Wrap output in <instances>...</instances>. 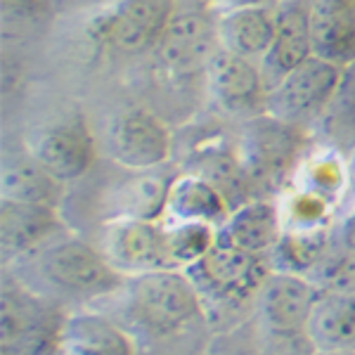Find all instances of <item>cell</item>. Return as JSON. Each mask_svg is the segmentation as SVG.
<instances>
[{
  "label": "cell",
  "instance_id": "7a4b0ae2",
  "mask_svg": "<svg viewBox=\"0 0 355 355\" xmlns=\"http://www.w3.org/2000/svg\"><path fill=\"white\" fill-rule=\"evenodd\" d=\"M8 268H12V272L8 270L10 275L69 311L97 306L116 294L125 282V275L107 261L97 244L71 230L57 234Z\"/></svg>",
  "mask_w": 355,
  "mask_h": 355
},
{
  "label": "cell",
  "instance_id": "2e32d148",
  "mask_svg": "<svg viewBox=\"0 0 355 355\" xmlns=\"http://www.w3.org/2000/svg\"><path fill=\"white\" fill-rule=\"evenodd\" d=\"M277 24V3L220 5L216 10V33L223 50L261 62L268 53Z\"/></svg>",
  "mask_w": 355,
  "mask_h": 355
},
{
  "label": "cell",
  "instance_id": "9a60e30c",
  "mask_svg": "<svg viewBox=\"0 0 355 355\" xmlns=\"http://www.w3.org/2000/svg\"><path fill=\"white\" fill-rule=\"evenodd\" d=\"M308 57H313L311 0H279L272 43L259 62L268 88Z\"/></svg>",
  "mask_w": 355,
  "mask_h": 355
},
{
  "label": "cell",
  "instance_id": "ffe728a7",
  "mask_svg": "<svg viewBox=\"0 0 355 355\" xmlns=\"http://www.w3.org/2000/svg\"><path fill=\"white\" fill-rule=\"evenodd\" d=\"M232 206L211 180L199 173H182L171 180L164 220L168 223H209L220 227Z\"/></svg>",
  "mask_w": 355,
  "mask_h": 355
},
{
  "label": "cell",
  "instance_id": "44dd1931",
  "mask_svg": "<svg viewBox=\"0 0 355 355\" xmlns=\"http://www.w3.org/2000/svg\"><path fill=\"white\" fill-rule=\"evenodd\" d=\"M306 339L320 355L355 351V291H322Z\"/></svg>",
  "mask_w": 355,
  "mask_h": 355
},
{
  "label": "cell",
  "instance_id": "7402d4cb",
  "mask_svg": "<svg viewBox=\"0 0 355 355\" xmlns=\"http://www.w3.org/2000/svg\"><path fill=\"white\" fill-rule=\"evenodd\" d=\"M0 199L31 204L60 206L67 199V185L50 175L26 147L19 152H5L3 171H0Z\"/></svg>",
  "mask_w": 355,
  "mask_h": 355
},
{
  "label": "cell",
  "instance_id": "3957f363",
  "mask_svg": "<svg viewBox=\"0 0 355 355\" xmlns=\"http://www.w3.org/2000/svg\"><path fill=\"white\" fill-rule=\"evenodd\" d=\"M69 308L5 272L0 289V355H60Z\"/></svg>",
  "mask_w": 355,
  "mask_h": 355
},
{
  "label": "cell",
  "instance_id": "f1b7e54d",
  "mask_svg": "<svg viewBox=\"0 0 355 355\" xmlns=\"http://www.w3.org/2000/svg\"><path fill=\"white\" fill-rule=\"evenodd\" d=\"M334 242L355 254V209L339 220L334 230Z\"/></svg>",
  "mask_w": 355,
  "mask_h": 355
},
{
  "label": "cell",
  "instance_id": "4fadbf2b",
  "mask_svg": "<svg viewBox=\"0 0 355 355\" xmlns=\"http://www.w3.org/2000/svg\"><path fill=\"white\" fill-rule=\"evenodd\" d=\"M206 90L223 112L254 114L266 112L268 83L261 64L218 48L204 69Z\"/></svg>",
  "mask_w": 355,
  "mask_h": 355
},
{
  "label": "cell",
  "instance_id": "5bb4252c",
  "mask_svg": "<svg viewBox=\"0 0 355 355\" xmlns=\"http://www.w3.org/2000/svg\"><path fill=\"white\" fill-rule=\"evenodd\" d=\"M69 230L60 206L0 199V246L5 268Z\"/></svg>",
  "mask_w": 355,
  "mask_h": 355
},
{
  "label": "cell",
  "instance_id": "8992f818",
  "mask_svg": "<svg viewBox=\"0 0 355 355\" xmlns=\"http://www.w3.org/2000/svg\"><path fill=\"white\" fill-rule=\"evenodd\" d=\"M173 8L171 0H110L90 17L88 36L116 55L152 53Z\"/></svg>",
  "mask_w": 355,
  "mask_h": 355
},
{
  "label": "cell",
  "instance_id": "83f0119b",
  "mask_svg": "<svg viewBox=\"0 0 355 355\" xmlns=\"http://www.w3.org/2000/svg\"><path fill=\"white\" fill-rule=\"evenodd\" d=\"M55 0H3L5 21H36L48 12Z\"/></svg>",
  "mask_w": 355,
  "mask_h": 355
},
{
  "label": "cell",
  "instance_id": "1f68e13d",
  "mask_svg": "<svg viewBox=\"0 0 355 355\" xmlns=\"http://www.w3.org/2000/svg\"><path fill=\"white\" fill-rule=\"evenodd\" d=\"M67 3H73V5H97V8H100V5H107L110 0H67Z\"/></svg>",
  "mask_w": 355,
  "mask_h": 355
},
{
  "label": "cell",
  "instance_id": "cb8c5ba5",
  "mask_svg": "<svg viewBox=\"0 0 355 355\" xmlns=\"http://www.w3.org/2000/svg\"><path fill=\"white\" fill-rule=\"evenodd\" d=\"M171 261L178 270L197 263L218 239V227L209 223H168L166 220Z\"/></svg>",
  "mask_w": 355,
  "mask_h": 355
},
{
  "label": "cell",
  "instance_id": "30bf717a",
  "mask_svg": "<svg viewBox=\"0 0 355 355\" xmlns=\"http://www.w3.org/2000/svg\"><path fill=\"white\" fill-rule=\"evenodd\" d=\"M95 244L125 277L175 268L171 261L164 218H121L105 223L97 227Z\"/></svg>",
  "mask_w": 355,
  "mask_h": 355
},
{
  "label": "cell",
  "instance_id": "603a6c76",
  "mask_svg": "<svg viewBox=\"0 0 355 355\" xmlns=\"http://www.w3.org/2000/svg\"><path fill=\"white\" fill-rule=\"evenodd\" d=\"M334 244V232L327 227H284L279 242L275 244L268 261L272 270L311 275L322 256Z\"/></svg>",
  "mask_w": 355,
  "mask_h": 355
},
{
  "label": "cell",
  "instance_id": "e0dca14e",
  "mask_svg": "<svg viewBox=\"0 0 355 355\" xmlns=\"http://www.w3.org/2000/svg\"><path fill=\"white\" fill-rule=\"evenodd\" d=\"M60 355H137L135 343L100 308L69 311Z\"/></svg>",
  "mask_w": 355,
  "mask_h": 355
},
{
  "label": "cell",
  "instance_id": "4316f807",
  "mask_svg": "<svg viewBox=\"0 0 355 355\" xmlns=\"http://www.w3.org/2000/svg\"><path fill=\"white\" fill-rule=\"evenodd\" d=\"M320 121H324L329 135L334 140L351 137V150H353L355 147V76L351 67L343 69L339 90H336L334 100H331V105L327 107V112H324V116Z\"/></svg>",
  "mask_w": 355,
  "mask_h": 355
},
{
  "label": "cell",
  "instance_id": "ba28073f",
  "mask_svg": "<svg viewBox=\"0 0 355 355\" xmlns=\"http://www.w3.org/2000/svg\"><path fill=\"white\" fill-rule=\"evenodd\" d=\"M218 48L216 12L199 5H175L152 55L166 73L190 76L204 71Z\"/></svg>",
  "mask_w": 355,
  "mask_h": 355
},
{
  "label": "cell",
  "instance_id": "9c48e42d",
  "mask_svg": "<svg viewBox=\"0 0 355 355\" xmlns=\"http://www.w3.org/2000/svg\"><path fill=\"white\" fill-rule=\"evenodd\" d=\"M100 150L107 162L133 171H154L171 159V130L157 114L128 107L107 123Z\"/></svg>",
  "mask_w": 355,
  "mask_h": 355
},
{
  "label": "cell",
  "instance_id": "484cf974",
  "mask_svg": "<svg viewBox=\"0 0 355 355\" xmlns=\"http://www.w3.org/2000/svg\"><path fill=\"white\" fill-rule=\"evenodd\" d=\"M308 277L322 291H355V254L334 242Z\"/></svg>",
  "mask_w": 355,
  "mask_h": 355
},
{
  "label": "cell",
  "instance_id": "4dcf8cb0",
  "mask_svg": "<svg viewBox=\"0 0 355 355\" xmlns=\"http://www.w3.org/2000/svg\"><path fill=\"white\" fill-rule=\"evenodd\" d=\"M246 3H263V5H275L279 0H220L218 5H246Z\"/></svg>",
  "mask_w": 355,
  "mask_h": 355
},
{
  "label": "cell",
  "instance_id": "d6986e66",
  "mask_svg": "<svg viewBox=\"0 0 355 355\" xmlns=\"http://www.w3.org/2000/svg\"><path fill=\"white\" fill-rule=\"evenodd\" d=\"M311 36L315 57L355 64V0H311Z\"/></svg>",
  "mask_w": 355,
  "mask_h": 355
},
{
  "label": "cell",
  "instance_id": "8fae6325",
  "mask_svg": "<svg viewBox=\"0 0 355 355\" xmlns=\"http://www.w3.org/2000/svg\"><path fill=\"white\" fill-rule=\"evenodd\" d=\"M171 180L154 171H133L121 166V178L105 182L97 192V227L121 218L162 220Z\"/></svg>",
  "mask_w": 355,
  "mask_h": 355
},
{
  "label": "cell",
  "instance_id": "7c38bea8",
  "mask_svg": "<svg viewBox=\"0 0 355 355\" xmlns=\"http://www.w3.org/2000/svg\"><path fill=\"white\" fill-rule=\"evenodd\" d=\"M322 289L306 275L272 270L256 296L259 315L268 329L282 336H306L308 320Z\"/></svg>",
  "mask_w": 355,
  "mask_h": 355
},
{
  "label": "cell",
  "instance_id": "d6a6232c",
  "mask_svg": "<svg viewBox=\"0 0 355 355\" xmlns=\"http://www.w3.org/2000/svg\"><path fill=\"white\" fill-rule=\"evenodd\" d=\"M336 355H355V351H351V353H336Z\"/></svg>",
  "mask_w": 355,
  "mask_h": 355
},
{
  "label": "cell",
  "instance_id": "277c9868",
  "mask_svg": "<svg viewBox=\"0 0 355 355\" xmlns=\"http://www.w3.org/2000/svg\"><path fill=\"white\" fill-rule=\"evenodd\" d=\"M185 272L209 313L211 308H237L256 299L272 266L268 256L216 239V244L197 263L187 266Z\"/></svg>",
  "mask_w": 355,
  "mask_h": 355
},
{
  "label": "cell",
  "instance_id": "52a82bcc",
  "mask_svg": "<svg viewBox=\"0 0 355 355\" xmlns=\"http://www.w3.org/2000/svg\"><path fill=\"white\" fill-rule=\"evenodd\" d=\"M24 147L31 157L64 185L83 180L97 164L100 142L81 114L71 112L41 123L28 133Z\"/></svg>",
  "mask_w": 355,
  "mask_h": 355
},
{
  "label": "cell",
  "instance_id": "f546056e",
  "mask_svg": "<svg viewBox=\"0 0 355 355\" xmlns=\"http://www.w3.org/2000/svg\"><path fill=\"white\" fill-rule=\"evenodd\" d=\"M346 173H348V187L346 190L353 194V199H355V147L351 150V157H348V162H346Z\"/></svg>",
  "mask_w": 355,
  "mask_h": 355
},
{
  "label": "cell",
  "instance_id": "5b68a950",
  "mask_svg": "<svg viewBox=\"0 0 355 355\" xmlns=\"http://www.w3.org/2000/svg\"><path fill=\"white\" fill-rule=\"evenodd\" d=\"M341 78V67L331 64L322 57H308L303 64L291 69L268 88L263 114L294 128L318 123L334 100Z\"/></svg>",
  "mask_w": 355,
  "mask_h": 355
},
{
  "label": "cell",
  "instance_id": "ac0fdd59",
  "mask_svg": "<svg viewBox=\"0 0 355 355\" xmlns=\"http://www.w3.org/2000/svg\"><path fill=\"white\" fill-rule=\"evenodd\" d=\"M284 232V214L275 202L249 199L230 211L227 220L218 227V242L259 256H270Z\"/></svg>",
  "mask_w": 355,
  "mask_h": 355
},
{
  "label": "cell",
  "instance_id": "d4e9b609",
  "mask_svg": "<svg viewBox=\"0 0 355 355\" xmlns=\"http://www.w3.org/2000/svg\"><path fill=\"white\" fill-rule=\"evenodd\" d=\"M343 187H348L346 164L334 152H318L303 164L299 190H306L327 199V202H334Z\"/></svg>",
  "mask_w": 355,
  "mask_h": 355
},
{
  "label": "cell",
  "instance_id": "6da1fadb",
  "mask_svg": "<svg viewBox=\"0 0 355 355\" xmlns=\"http://www.w3.org/2000/svg\"><path fill=\"white\" fill-rule=\"evenodd\" d=\"M133 339L137 355H197L209 334V313L185 270L125 277L97 306Z\"/></svg>",
  "mask_w": 355,
  "mask_h": 355
}]
</instances>
